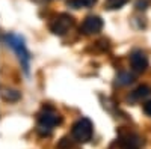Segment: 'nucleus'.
Returning a JSON list of instances; mask_svg holds the SVG:
<instances>
[{"instance_id": "9b49d317", "label": "nucleus", "mask_w": 151, "mask_h": 149, "mask_svg": "<svg viewBox=\"0 0 151 149\" xmlns=\"http://www.w3.org/2000/svg\"><path fill=\"white\" fill-rule=\"evenodd\" d=\"M133 80H134V77L132 76L130 72H119L118 76H116V83L121 84V86H127V84H130Z\"/></svg>"}, {"instance_id": "20e7f679", "label": "nucleus", "mask_w": 151, "mask_h": 149, "mask_svg": "<svg viewBox=\"0 0 151 149\" xmlns=\"http://www.w3.org/2000/svg\"><path fill=\"white\" fill-rule=\"evenodd\" d=\"M74 26V18L70 14H59L56 15L52 21H50V32L58 35V36H64L70 29Z\"/></svg>"}, {"instance_id": "0eeeda50", "label": "nucleus", "mask_w": 151, "mask_h": 149, "mask_svg": "<svg viewBox=\"0 0 151 149\" xmlns=\"http://www.w3.org/2000/svg\"><path fill=\"white\" fill-rule=\"evenodd\" d=\"M130 65L136 72H144L148 68V57L142 50H134L130 54Z\"/></svg>"}, {"instance_id": "9d476101", "label": "nucleus", "mask_w": 151, "mask_h": 149, "mask_svg": "<svg viewBox=\"0 0 151 149\" xmlns=\"http://www.w3.org/2000/svg\"><path fill=\"white\" fill-rule=\"evenodd\" d=\"M20 92L12 91V89H2V98L5 101H18L20 99Z\"/></svg>"}, {"instance_id": "6e6552de", "label": "nucleus", "mask_w": 151, "mask_h": 149, "mask_svg": "<svg viewBox=\"0 0 151 149\" xmlns=\"http://www.w3.org/2000/svg\"><path fill=\"white\" fill-rule=\"evenodd\" d=\"M151 93V88L150 86H139L137 89H134L133 91V93H132V99H134V101H139V99H142V98H145V96H148Z\"/></svg>"}, {"instance_id": "7ed1b4c3", "label": "nucleus", "mask_w": 151, "mask_h": 149, "mask_svg": "<svg viewBox=\"0 0 151 149\" xmlns=\"http://www.w3.org/2000/svg\"><path fill=\"white\" fill-rule=\"evenodd\" d=\"M92 133H94V125L88 118H82L73 125L71 134L73 139L79 143H86L92 139Z\"/></svg>"}, {"instance_id": "39448f33", "label": "nucleus", "mask_w": 151, "mask_h": 149, "mask_svg": "<svg viewBox=\"0 0 151 149\" xmlns=\"http://www.w3.org/2000/svg\"><path fill=\"white\" fill-rule=\"evenodd\" d=\"M101 29H103V20L98 15H88L80 26V32L83 35H95Z\"/></svg>"}, {"instance_id": "ddd939ff", "label": "nucleus", "mask_w": 151, "mask_h": 149, "mask_svg": "<svg viewBox=\"0 0 151 149\" xmlns=\"http://www.w3.org/2000/svg\"><path fill=\"white\" fill-rule=\"evenodd\" d=\"M144 111H145V115L151 116V99H150V101H147V103L144 104Z\"/></svg>"}, {"instance_id": "1a4fd4ad", "label": "nucleus", "mask_w": 151, "mask_h": 149, "mask_svg": "<svg viewBox=\"0 0 151 149\" xmlns=\"http://www.w3.org/2000/svg\"><path fill=\"white\" fill-rule=\"evenodd\" d=\"M98 0H70L68 6L74 9H80V8H92Z\"/></svg>"}, {"instance_id": "f03ea898", "label": "nucleus", "mask_w": 151, "mask_h": 149, "mask_svg": "<svg viewBox=\"0 0 151 149\" xmlns=\"http://www.w3.org/2000/svg\"><path fill=\"white\" fill-rule=\"evenodd\" d=\"M5 39H6L8 47H11L17 53V56H18V59L21 62L24 71L29 72V60H30V56H29V51H27L26 45H24V39L21 38L20 35H14V33L6 35Z\"/></svg>"}, {"instance_id": "4468645a", "label": "nucleus", "mask_w": 151, "mask_h": 149, "mask_svg": "<svg viewBox=\"0 0 151 149\" xmlns=\"http://www.w3.org/2000/svg\"><path fill=\"white\" fill-rule=\"evenodd\" d=\"M33 2H36V3H44V2H47V0H33Z\"/></svg>"}, {"instance_id": "f257e3e1", "label": "nucleus", "mask_w": 151, "mask_h": 149, "mask_svg": "<svg viewBox=\"0 0 151 149\" xmlns=\"http://www.w3.org/2000/svg\"><path fill=\"white\" fill-rule=\"evenodd\" d=\"M62 123V116L53 107H44L38 115V133L41 135H50L55 127Z\"/></svg>"}, {"instance_id": "423d86ee", "label": "nucleus", "mask_w": 151, "mask_h": 149, "mask_svg": "<svg viewBox=\"0 0 151 149\" xmlns=\"http://www.w3.org/2000/svg\"><path fill=\"white\" fill-rule=\"evenodd\" d=\"M142 143V139L134 133H122L119 135V146L122 149H139Z\"/></svg>"}, {"instance_id": "f8f14e48", "label": "nucleus", "mask_w": 151, "mask_h": 149, "mask_svg": "<svg viewBox=\"0 0 151 149\" xmlns=\"http://www.w3.org/2000/svg\"><path fill=\"white\" fill-rule=\"evenodd\" d=\"M127 2H129V0H106L104 6H106V9L113 11V9H119V8H122Z\"/></svg>"}]
</instances>
